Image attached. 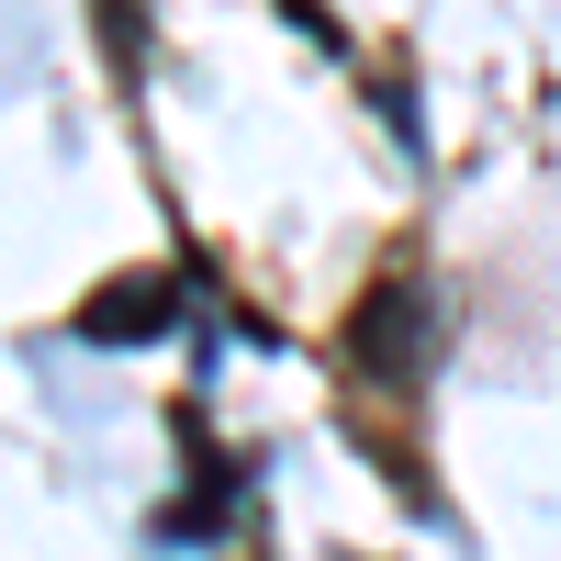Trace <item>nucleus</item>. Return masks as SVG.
Masks as SVG:
<instances>
[{
  "mask_svg": "<svg viewBox=\"0 0 561 561\" xmlns=\"http://www.w3.org/2000/svg\"><path fill=\"white\" fill-rule=\"evenodd\" d=\"M427 359H438V304L415 293V280H370L348 304V370L370 393H415Z\"/></svg>",
  "mask_w": 561,
  "mask_h": 561,
  "instance_id": "1",
  "label": "nucleus"
},
{
  "mask_svg": "<svg viewBox=\"0 0 561 561\" xmlns=\"http://www.w3.org/2000/svg\"><path fill=\"white\" fill-rule=\"evenodd\" d=\"M102 45H113V68H124V79L147 68V0H102Z\"/></svg>",
  "mask_w": 561,
  "mask_h": 561,
  "instance_id": "3",
  "label": "nucleus"
},
{
  "mask_svg": "<svg viewBox=\"0 0 561 561\" xmlns=\"http://www.w3.org/2000/svg\"><path fill=\"white\" fill-rule=\"evenodd\" d=\"M169 325H180V270H124V280H102V293L79 304L90 348H147V337H169Z\"/></svg>",
  "mask_w": 561,
  "mask_h": 561,
  "instance_id": "2",
  "label": "nucleus"
}]
</instances>
